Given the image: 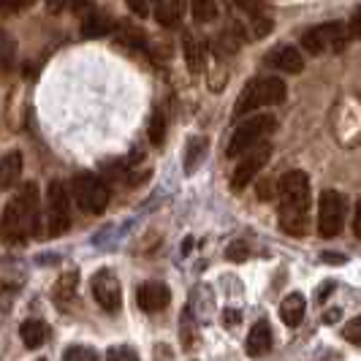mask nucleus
Instances as JSON below:
<instances>
[{
  "label": "nucleus",
  "mask_w": 361,
  "mask_h": 361,
  "mask_svg": "<svg viewBox=\"0 0 361 361\" xmlns=\"http://www.w3.org/2000/svg\"><path fill=\"white\" fill-rule=\"evenodd\" d=\"M277 196H280V226L290 236H305L310 231V177L305 171L293 169L288 174H283V180L277 185Z\"/></svg>",
  "instance_id": "obj_1"
},
{
  "label": "nucleus",
  "mask_w": 361,
  "mask_h": 361,
  "mask_svg": "<svg viewBox=\"0 0 361 361\" xmlns=\"http://www.w3.org/2000/svg\"><path fill=\"white\" fill-rule=\"evenodd\" d=\"M286 98V82L277 76H258L253 82L245 85V90L239 92L234 106V117H245L247 111H255L261 106H274Z\"/></svg>",
  "instance_id": "obj_2"
},
{
  "label": "nucleus",
  "mask_w": 361,
  "mask_h": 361,
  "mask_svg": "<svg viewBox=\"0 0 361 361\" xmlns=\"http://www.w3.org/2000/svg\"><path fill=\"white\" fill-rule=\"evenodd\" d=\"M71 228V193L63 180L49 182L47 190V215H44V234L54 239Z\"/></svg>",
  "instance_id": "obj_3"
},
{
  "label": "nucleus",
  "mask_w": 361,
  "mask_h": 361,
  "mask_svg": "<svg viewBox=\"0 0 361 361\" xmlns=\"http://www.w3.org/2000/svg\"><path fill=\"white\" fill-rule=\"evenodd\" d=\"M274 117L271 114H255L250 120H245V123H239L234 128V136H231V142H228V149H226V155L228 158H239V155H245L250 147L261 145V139L274 130Z\"/></svg>",
  "instance_id": "obj_4"
},
{
  "label": "nucleus",
  "mask_w": 361,
  "mask_h": 361,
  "mask_svg": "<svg viewBox=\"0 0 361 361\" xmlns=\"http://www.w3.org/2000/svg\"><path fill=\"white\" fill-rule=\"evenodd\" d=\"M350 30L343 22H326V25H315L302 36V47L310 54H326V52H343L348 44Z\"/></svg>",
  "instance_id": "obj_5"
},
{
  "label": "nucleus",
  "mask_w": 361,
  "mask_h": 361,
  "mask_svg": "<svg viewBox=\"0 0 361 361\" xmlns=\"http://www.w3.org/2000/svg\"><path fill=\"white\" fill-rule=\"evenodd\" d=\"M73 199L79 204L82 212H90V215H101L109 204V188L106 182L95 174H79L71 182Z\"/></svg>",
  "instance_id": "obj_6"
},
{
  "label": "nucleus",
  "mask_w": 361,
  "mask_h": 361,
  "mask_svg": "<svg viewBox=\"0 0 361 361\" xmlns=\"http://www.w3.org/2000/svg\"><path fill=\"white\" fill-rule=\"evenodd\" d=\"M345 226V196L337 190H324L318 199V234L331 239Z\"/></svg>",
  "instance_id": "obj_7"
},
{
  "label": "nucleus",
  "mask_w": 361,
  "mask_h": 361,
  "mask_svg": "<svg viewBox=\"0 0 361 361\" xmlns=\"http://www.w3.org/2000/svg\"><path fill=\"white\" fill-rule=\"evenodd\" d=\"M271 158V147L269 145H255L250 147L247 152H245V158L239 161V166L234 169V174H231V190H245L250 182L255 180V174L269 163Z\"/></svg>",
  "instance_id": "obj_8"
},
{
  "label": "nucleus",
  "mask_w": 361,
  "mask_h": 361,
  "mask_svg": "<svg viewBox=\"0 0 361 361\" xmlns=\"http://www.w3.org/2000/svg\"><path fill=\"white\" fill-rule=\"evenodd\" d=\"M92 296L106 312H117L123 305V288L111 269H98L92 274Z\"/></svg>",
  "instance_id": "obj_9"
},
{
  "label": "nucleus",
  "mask_w": 361,
  "mask_h": 361,
  "mask_svg": "<svg viewBox=\"0 0 361 361\" xmlns=\"http://www.w3.org/2000/svg\"><path fill=\"white\" fill-rule=\"evenodd\" d=\"M27 236H30L27 220H25V212H22L19 201L14 199L8 207H6L3 220H0V239H3L6 245H22Z\"/></svg>",
  "instance_id": "obj_10"
},
{
  "label": "nucleus",
  "mask_w": 361,
  "mask_h": 361,
  "mask_svg": "<svg viewBox=\"0 0 361 361\" xmlns=\"http://www.w3.org/2000/svg\"><path fill=\"white\" fill-rule=\"evenodd\" d=\"M19 207L25 212V220H27V228H30V236H41L44 228H41V204H38V185L36 182H27L22 188V193L17 196Z\"/></svg>",
  "instance_id": "obj_11"
},
{
  "label": "nucleus",
  "mask_w": 361,
  "mask_h": 361,
  "mask_svg": "<svg viewBox=\"0 0 361 361\" xmlns=\"http://www.w3.org/2000/svg\"><path fill=\"white\" fill-rule=\"evenodd\" d=\"M136 299H139V307L145 312H161L171 302V290L166 288L163 283H145L136 293Z\"/></svg>",
  "instance_id": "obj_12"
},
{
  "label": "nucleus",
  "mask_w": 361,
  "mask_h": 361,
  "mask_svg": "<svg viewBox=\"0 0 361 361\" xmlns=\"http://www.w3.org/2000/svg\"><path fill=\"white\" fill-rule=\"evenodd\" d=\"M267 63L286 73H302V68H305L302 54H299V49H293V47H277L274 52L267 54Z\"/></svg>",
  "instance_id": "obj_13"
},
{
  "label": "nucleus",
  "mask_w": 361,
  "mask_h": 361,
  "mask_svg": "<svg viewBox=\"0 0 361 361\" xmlns=\"http://www.w3.org/2000/svg\"><path fill=\"white\" fill-rule=\"evenodd\" d=\"M305 312H307V302L302 293H288L280 305V318L286 326H299L305 321Z\"/></svg>",
  "instance_id": "obj_14"
},
{
  "label": "nucleus",
  "mask_w": 361,
  "mask_h": 361,
  "mask_svg": "<svg viewBox=\"0 0 361 361\" xmlns=\"http://www.w3.org/2000/svg\"><path fill=\"white\" fill-rule=\"evenodd\" d=\"M22 177V152L11 149L0 158V188H14Z\"/></svg>",
  "instance_id": "obj_15"
},
{
  "label": "nucleus",
  "mask_w": 361,
  "mask_h": 361,
  "mask_svg": "<svg viewBox=\"0 0 361 361\" xmlns=\"http://www.w3.org/2000/svg\"><path fill=\"white\" fill-rule=\"evenodd\" d=\"M182 52H185L188 71L199 76L204 71V49H201V41H196V36L190 30H185V36H182Z\"/></svg>",
  "instance_id": "obj_16"
},
{
  "label": "nucleus",
  "mask_w": 361,
  "mask_h": 361,
  "mask_svg": "<svg viewBox=\"0 0 361 361\" xmlns=\"http://www.w3.org/2000/svg\"><path fill=\"white\" fill-rule=\"evenodd\" d=\"M271 348V329L267 321H258L247 334V356H264Z\"/></svg>",
  "instance_id": "obj_17"
},
{
  "label": "nucleus",
  "mask_w": 361,
  "mask_h": 361,
  "mask_svg": "<svg viewBox=\"0 0 361 361\" xmlns=\"http://www.w3.org/2000/svg\"><path fill=\"white\" fill-rule=\"evenodd\" d=\"M19 337H22L25 348L36 350L47 340V326H44V321H38V318H27V321L19 324Z\"/></svg>",
  "instance_id": "obj_18"
},
{
  "label": "nucleus",
  "mask_w": 361,
  "mask_h": 361,
  "mask_svg": "<svg viewBox=\"0 0 361 361\" xmlns=\"http://www.w3.org/2000/svg\"><path fill=\"white\" fill-rule=\"evenodd\" d=\"M207 136H193L190 142H188V149H185V174H193L196 169H199V163L207 158Z\"/></svg>",
  "instance_id": "obj_19"
},
{
  "label": "nucleus",
  "mask_w": 361,
  "mask_h": 361,
  "mask_svg": "<svg viewBox=\"0 0 361 361\" xmlns=\"http://www.w3.org/2000/svg\"><path fill=\"white\" fill-rule=\"evenodd\" d=\"M114 30V22L109 17H101V14H87L85 22H82V36L85 38H101V36H109Z\"/></svg>",
  "instance_id": "obj_20"
},
{
  "label": "nucleus",
  "mask_w": 361,
  "mask_h": 361,
  "mask_svg": "<svg viewBox=\"0 0 361 361\" xmlns=\"http://www.w3.org/2000/svg\"><path fill=\"white\" fill-rule=\"evenodd\" d=\"M17 63V41L8 30H0V68L11 71Z\"/></svg>",
  "instance_id": "obj_21"
},
{
  "label": "nucleus",
  "mask_w": 361,
  "mask_h": 361,
  "mask_svg": "<svg viewBox=\"0 0 361 361\" xmlns=\"http://www.w3.org/2000/svg\"><path fill=\"white\" fill-rule=\"evenodd\" d=\"M182 11H185V0H171L169 6L161 3L158 6V19H161V25H166V27H174L182 19Z\"/></svg>",
  "instance_id": "obj_22"
},
{
  "label": "nucleus",
  "mask_w": 361,
  "mask_h": 361,
  "mask_svg": "<svg viewBox=\"0 0 361 361\" xmlns=\"http://www.w3.org/2000/svg\"><path fill=\"white\" fill-rule=\"evenodd\" d=\"M117 41H120V44H128V47H136V49H145L147 47L145 30H139V27H133V25H120Z\"/></svg>",
  "instance_id": "obj_23"
},
{
  "label": "nucleus",
  "mask_w": 361,
  "mask_h": 361,
  "mask_svg": "<svg viewBox=\"0 0 361 361\" xmlns=\"http://www.w3.org/2000/svg\"><path fill=\"white\" fill-rule=\"evenodd\" d=\"M190 11H193V19H196V22L207 25V22L217 19V3L215 0H193V3H190Z\"/></svg>",
  "instance_id": "obj_24"
},
{
  "label": "nucleus",
  "mask_w": 361,
  "mask_h": 361,
  "mask_svg": "<svg viewBox=\"0 0 361 361\" xmlns=\"http://www.w3.org/2000/svg\"><path fill=\"white\" fill-rule=\"evenodd\" d=\"M73 290H76V271H68V274L60 277L57 290H54V299H57L60 307H66V302H71Z\"/></svg>",
  "instance_id": "obj_25"
},
{
  "label": "nucleus",
  "mask_w": 361,
  "mask_h": 361,
  "mask_svg": "<svg viewBox=\"0 0 361 361\" xmlns=\"http://www.w3.org/2000/svg\"><path fill=\"white\" fill-rule=\"evenodd\" d=\"M163 139H166V117H163L161 109H155L149 117V142L158 147L163 145Z\"/></svg>",
  "instance_id": "obj_26"
},
{
  "label": "nucleus",
  "mask_w": 361,
  "mask_h": 361,
  "mask_svg": "<svg viewBox=\"0 0 361 361\" xmlns=\"http://www.w3.org/2000/svg\"><path fill=\"white\" fill-rule=\"evenodd\" d=\"M250 25H253L255 38H264L267 33H271V27H274V22H271L264 11H261V14H253V17H250Z\"/></svg>",
  "instance_id": "obj_27"
},
{
  "label": "nucleus",
  "mask_w": 361,
  "mask_h": 361,
  "mask_svg": "<svg viewBox=\"0 0 361 361\" xmlns=\"http://www.w3.org/2000/svg\"><path fill=\"white\" fill-rule=\"evenodd\" d=\"M63 359H68V361H76V359L95 361V359H98V353H95L92 348H82V345H73V348H68V350L63 353Z\"/></svg>",
  "instance_id": "obj_28"
},
{
  "label": "nucleus",
  "mask_w": 361,
  "mask_h": 361,
  "mask_svg": "<svg viewBox=\"0 0 361 361\" xmlns=\"http://www.w3.org/2000/svg\"><path fill=\"white\" fill-rule=\"evenodd\" d=\"M343 337H345V340H348V343L361 345V315H359V318H353L350 324H345Z\"/></svg>",
  "instance_id": "obj_29"
},
{
  "label": "nucleus",
  "mask_w": 361,
  "mask_h": 361,
  "mask_svg": "<svg viewBox=\"0 0 361 361\" xmlns=\"http://www.w3.org/2000/svg\"><path fill=\"white\" fill-rule=\"evenodd\" d=\"M236 8H242L247 17H253V14H261L264 11V0H234Z\"/></svg>",
  "instance_id": "obj_30"
},
{
  "label": "nucleus",
  "mask_w": 361,
  "mask_h": 361,
  "mask_svg": "<svg viewBox=\"0 0 361 361\" xmlns=\"http://www.w3.org/2000/svg\"><path fill=\"white\" fill-rule=\"evenodd\" d=\"M182 340L190 348L193 345V321H190V310L182 312Z\"/></svg>",
  "instance_id": "obj_31"
},
{
  "label": "nucleus",
  "mask_w": 361,
  "mask_h": 361,
  "mask_svg": "<svg viewBox=\"0 0 361 361\" xmlns=\"http://www.w3.org/2000/svg\"><path fill=\"white\" fill-rule=\"evenodd\" d=\"M226 255H228L231 261H236V264H242V261L247 258V245H245V242H234V245L226 250Z\"/></svg>",
  "instance_id": "obj_32"
},
{
  "label": "nucleus",
  "mask_w": 361,
  "mask_h": 361,
  "mask_svg": "<svg viewBox=\"0 0 361 361\" xmlns=\"http://www.w3.org/2000/svg\"><path fill=\"white\" fill-rule=\"evenodd\" d=\"M126 3H128V8H130L139 19L149 17V0H126Z\"/></svg>",
  "instance_id": "obj_33"
},
{
  "label": "nucleus",
  "mask_w": 361,
  "mask_h": 361,
  "mask_svg": "<svg viewBox=\"0 0 361 361\" xmlns=\"http://www.w3.org/2000/svg\"><path fill=\"white\" fill-rule=\"evenodd\" d=\"M106 356L109 359H139V353L130 350V348H109Z\"/></svg>",
  "instance_id": "obj_34"
},
{
  "label": "nucleus",
  "mask_w": 361,
  "mask_h": 361,
  "mask_svg": "<svg viewBox=\"0 0 361 361\" xmlns=\"http://www.w3.org/2000/svg\"><path fill=\"white\" fill-rule=\"evenodd\" d=\"M348 30H350V36L353 38H359L361 41V8L350 17V25H348Z\"/></svg>",
  "instance_id": "obj_35"
},
{
  "label": "nucleus",
  "mask_w": 361,
  "mask_h": 361,
  "mask_svg": "<svg viewBox=\"0 0 361 361\" xmlns=\"http://www.w3.org/2000/svg\"><path fill=\"white\" fill-rule=\"evenodd\" d=\"M44 6H47V11H49V14H54V17H57V14H60V11L68 6V0H44Z\"/></svg>",
  "instance_id": "obj_36"
},
{
  "label": "nucleus",
  "mask_w": 361,
  "mask_h": 361,
  "mask_svg": "<svg viewBox=\"0 0 361 361\" xmlns=\"http://www.w3.org/2000/svg\"><path fill=\"white\" fill-rule=\"evenodd\" d=\"M239 318H242V315H239L236 310H223V324L226 326H236L239 324Z\"/></svg>",
  "instance_id": "obj_37"
},
{
  "label": "nucleus",
  "mask_w": 361,
  "mask_h": 361,
  "mask_svg": "<svg viewBox=\"0 0 361 361\" xmlns=\"http://www.w3.org/2000/svg\"><path fill=\"white\" fill-rule=\"evenodd\" d=\"M271 188H269V182H261V185H258V199L261 201H269L271 196H274V193H269Z\"/></svg>",
  "instance_id": "obj_38"
},
{
  "label": "nucleus",
  "mask_w": 361,
  "mask_h": 361,
  "mask_svg": "<svg viewBox=\"0 0 361 361\" xmlns=\"http://www.w3.org/2000/svg\"><path fill=\"white\" fill-rule=\"evenodd\" d=\"M353 231H356V236H361V199H359V204H356V217H353Z\"/></svg>",
  "instance_id": "obj_39"
},
{
  "label": "nucleus",
  "mask_w": 361,
  "mask_h": 361,
  "mask_svg": "<svg viewBox=\"0 0 361 361\" xmlns=\"http://www.w3.org/2000/svg\"><path fill=\"white\" fill-rule=\"evenodd\" d=\"M324 321H326V324H331V321H340V307H337V310H329V312L324 315Z\"/></svg>",
  "instance_id": "obj_40"
},
{
  "label": "nucleus",
  "mask_w": 361,
  "mask_h": 361,
  "mask_svg": "<svg viewBox=\"0 0 361 361\" xmlns=\"http://www.w3.org/2000/svg\"><path fill=\"white\" fill-rule=\"evenodd\" d=\"M324 258L329 261V264H343V261H345L340 253H324Z\"/></svg>",
  "instance_id": "obj_41"
},
{
  "label": "nucleus",
  "mask_w": 361,
  "mask_h": 361,
  "mask_svg": "<svg viewBox=\"0 0 361 361\" xmlns=\"http://www.w3.org/2000/svg\"><path fill=\"white\" fill-rule=\"evenodd\" d=\"M11 6L14 8H27V6H33V0H11Z\"/></svg>",
  "instance_id": "obj_42"
},
{
  "label": "nucleus",
  "mask_w": 361,
  "mask_h": 361,
  "mask_svg": "<svg viewBox=\"0 0 361 361\" xmlns=\"http://www.w3.org/2000/svg\"><path fill=\"white\" fill-rule=\"evenodd\" d=\"M334 288V286H331V283H329V286H324V288H321V293H318V296H321V299H324V296H329V290Z\"/></svg>",
  "instance_id": "obj_43"
},
{
  "label": "nucleus",
  "mask_w": 361,
  "mask_h": 361,
  "mask_svg": "<svg viewBox=\"0 0 361 361\" xmlns=\"http://www.w3.org/2000/svg\"><path fill=\"white\" fill-rule=\"evenodd\" d=\"M152 3H155V6H161V3H166V0H152Z\"/></svg>",
  "instance_id": "obj_44"
},
{
  "label": "nucleus",
  "mask_w": 361,
  "mask_h": 361,
  "mask_svg": "<svg viewBox=\"0 0 361 361\" xmlns=\"http://www.w3.org/2000/svg\"><path fill=\"white\" fill-rule=\"evenodd\" d=\"M6 3H11V0H0V6H6Z\"/></svg>",
  "instance_id": "obj_45"
}]
</instances>
